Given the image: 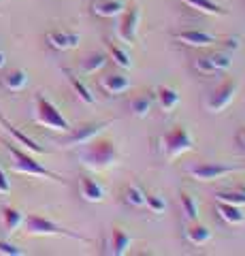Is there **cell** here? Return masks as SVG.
Wrapping results in <instances>:
<instances>
[{
    "label": "cell",
    "instance_id": "obj_31",
    "mask_svg": "<svg viewBox=\"0 0 245 256\" xmlns=\"http://www.w3.org/2000/svg\"><path fill=\"white\" fill-rule=\"evenodd\" d=\"M143 194H145V205H147L149 212H152V214H162L164 212L167 203H164L162 196H158V194H154V192H149L145 188H143Z\"/></svg>",
    "mask_w": 245,
    "mask_h": 256
},
{
    "label": "cell",
    "instance_id": "obj_2",
    "mask_svg": "<svg viewBox=\"0 0 245 256\" xmlns=\"http://www.w3.org/2000/svg\"><path fill=\"white\" fill-rule=\"evenodd\" d=\"M194 137L190 134V130L186 126H175L171 128L169 132H164L160 139L156 141V148H158V154H160L167 162H173L177 160L179 156L188 154V152L194 150Z\"/></svg>",
    "mask_w": 245,
    "mask_h": 256
},
{
    "label": "cell",
    "instance_id": "obj_18",
    "mask_svg": "<svg viewBox=\"0 0 245 256\" xmlns=\"http://www.w3.org/2000/svg\"><path fill=\"white\" fill-rule=\"evenodd\" d=\"M179 2L186 4L188 9L203 13V15H213V18H226L228 15L224 6H220L218 2H213V0H179Z\"/></svg>",
    "mask_w": 245,
    "mask_h": 256
},
{
    "label": "cell",
    "instance_id": "obj_16",
    "mask_svg": "<svg viewBox=\"0 0 245 256\" xmlns=\"http://www.w3.org/2000/svg\"><path fill=\"white\" fill-rule=\"evenodd\" d=\"M154 98L158 102V107L162 109V114H173L179 105V92L173 90L169 86H158L156 92H154Z\"/></svg>",
    "mask_w": 245,
    "mask_h": 256
},
{
    "label": "cell",
    "instance_id": "obj_14",
    "mask_svg": "<svg viewBox=\"0 0 245 256\" xmlns=\"http://www.w3.org/2000/svg\"><path fill=\"white\" fill-rule=\"evenodd\" d=\"M130 246H132V237L126 233L124 228L113 226L111 228V239H109V246H107V254H111V256H124L126 252L130 250Z\"/></svg>",
    "mask_w": 245,
    "mask_h": 256
},
{
    "label": "cell",
    "instance_id": "obj_17",
    "mask_svg": "<svg viewBox=\"0 0 245 256\" xmlns=\"http://www.w3.org/2000/svg\"><path fill=\"white\" fill-rule=\"evenodd\" d=\"M126 4L122 2V0H94L92 2V13L98 15V18H120V15L124 13Z\"/></svg>",
    "mask_w": 245,
    "mask_h": 256
},
{
    "label": "cell",
    "instance_id": "obj_32",
    "mask_svg": "<svg viewBox=\"0 0 245 256\" xmlns=\"http://www.w3.org/2000/svg\"><path fill=\"white\" fill-rule=\"evenodd\" d=\"M0 254L2 256H23L26 252H23L21 248H17V246L4 242V239H0Z\"/></svg>",
    "mask_w": 245,
    "mask_h": 256
},
{
    "label": "cell",
    "instance_id": "obj_34",
    "mask_svg": "<svg viewBox=\"0 0 245 256\" xmlns=\"http://www.w3.org/2000/svg\"><path fill=\"white\" fill-rule=\"evenodd\" d=\"M235 141L241 150H245V126H239V130L235 132Z\"/></svg>",
    "mask_w": 245,
    "mask_h": 256
},
{
    "label": "cell",
    "instance_id": "obj_20",
    "mask_svg": "<svg viewBox=\"0 0 245 256\" xmlns=\"http://www.w3.org/2000/svg\"><path fill=\"white\" fill-rule=\"evenodd\" d=\"M98 86H100V90L107 94H122L130 88V82L122 73H109L100 79Z\"/></svg>",
    "mask_w": 245,
    "mask_h": 256
},
{
    "label": "cell",
    "instance_id": "obj_27",
    "mask_svg": "<svg viewBox=\"0 0 245 256\" xmlns=\"http://www.w3.org/2000/svg\"><path fill=\"white\" fill-rule=\"evenodd\" d=\"M2 84H4V88L9 92H21L23 88H26V84H28V73L26 70H19V68L11 70V73L2 79Z\"/></svg>",
    "mask_w": 245,
    "mask_h": 256
},
{
    "label": "cell",
    "instance_id": "obj_5",
    "mask_svg": "<svg viewBox=\"0 0 245 256\" xmlns=\"http://www.w3.org/2000/svg\"><path fill=\"white\" fill-rule=\"evenodd\" d=\"M34 122L38 126H45L49 130L62 132V134L73 128L68 120L62 116V111L43 94H36V98H34Z\"/></svg>",
    "mask_w": 245,
    "mask_h": 256
},
{
    "label": "cell",
    "instance_id": "obj_33",
    "mask_svg": "<svg viewBox=\"0 0 245 256\" xmlns=\"http://www.w3.org/2000/svg\"><path fill=\"white\" fill-rule=\"evenodd\" d=\"M11 192V182L6 178V173L0 169V194H9Z\"/></svg>",
    "mask_w": 245,
    "mask_h": 256
},
{
    "label": "cell",
    "instance_id": "obj_28",
    "mask_svg": "<svg viewBox=\"0 0 245 256\" xmlns=\"http://www.w3.org/2000/svg\"><path fill=\"white\" fill-rule=\"evenodd\" d=\"M179 205H181V214H184V218L188 222L199 220V205H196V201L188 194V192H181L179 194Z\"/></svg>",
    "mask_w": 245,
    "mask_h": 256
},
{
    "label": "cell",
    "instance_id": "obj_24",
    "mask_svg": "<svg viewBox=\"0 0 245 256\" xmlns=\"http://www.w3.org/2000/svg\"><path fill=\"white\" fill-rule=\"evenodd\" d=\"M23 218H26V216L19 210H15V207H2V224H4L6 235H13L23 224Z\"/></svg>",
    "mask_w": 245,
    "mask_h": 256
},
{
    "label": "cell",
    "instance_id": "obj_3",
    "mask_svg": "<svg viewBox=\"0 0 245 256\" xmlns=\"http://www.w3.org/2000/svg\"><path fill=\"white\" fill-rule=\"evenodd\" d=\"M4 148L6 152L11 154L13 158V171L15 173H21V175H32V178H45V180H51V182H64V178L58 173L49 171L47 166H43L41 162H36V160L28 154V152H23L17 148V143H11V141H4Z\"/></svg>",
    "mask_w": 245,
    "mask_h": 256
},
{
    "label": "cell",
    "instance_id": "obj_11",
    "mask_svg": "<svg viewBox=\"0 0 245 256\" xmlns=\"http://www.w3.org/2000/svg\"><path fill=\"white\" fill-rule=\"evenodd\" d=\"M173 41L199 50V47H209V45L220 43V38L216 34H209V32H203V30H181V32L173 34Z\"/></svg>",
    "mask_w": 245,
    "mask_h": 256
},
{
    "label": "cell",
    "instance_id": "obj_25",
    "mask_svg": "<svg viewBox=\"0 0 245 256\" xmlns=\"http://www.w3.org/2000/svg\"><path fill=\"white\" fill-rule=\"evenodd\" d=\"M105 47H107V54H109V58L113 60L115 66H120L122 70H128L132 66V62H130V56L126 54V50H122L120 45H115L111 41H105Z\"/></svg>",
    "mask_w": 245,
    "mask_h": 256
},
{
    "label": "cell",
    "instance_id": "obj_30",
    "mask_svg": "<svg viewBox=\"0 0 245 256\" xmlns=\"http://www.w3.org/2000/svg\"><path fill=\"white\" fill-rule=\"evenodd\" d=\"M216 201H224L231 205H245V188H237V190H220L216 192Z\"/></svg>",
    "mask_w": 245,
    "mask_h": 256
},
{
    "label": "cell",
    "instance_id": "obj_29",
    "mask_svg": "<svg viewBox=\"0 0 245 256\" xmlns=\"http://www.w3.org/2000/svg\"><path fill=\"white\" fill-rule=\"evenodd\" d=\"M107 66V56L105 54H92L81 62V70L88 75H96L98 70Z\"/></svg>",
    "mask_w": 245,
    "mask_h": 256
},
{
    "label": "cell",
    "instance_id": "obj_10",
    "mask_svg": "<svg viewBox=\"0 0 245 256\" xmlns=\"http://www.w3.org/2000/svg\"><path fill=\"white\" fill-rule=\"evenodd\" d=\"M141 24V6L130 4L126 6L124 13L120 15V24H117V36L122 43H134L137 41V32Z\"/></svg>",
    "mask_w": 245,
    "mask_h": 256
},
{
    "label": "cell",
    "instance_id": "obj_35",
    "mask_svg": "<svg viewBox=\"0 0 245 256\" xmlns=\"http://www.w3.org/2000/svg\"><path fill=\"white\" fill-rule=\"evenodd\" d=\"M4 64H6V56L4 52H0V68H4Z\"/></svg>",
    "mask_w": 245,
    "mask_h": 256
},
{
    "label": "cell",
    "instance_id": "obj_26",
    "mask_svg": "<svg viewBox=\"0 0 245 256\" xmlns=\"http://www.w3.org/2000/svg\"><path fill=\"white\" fill-rule=\"evenodd\" d=\"M124 203L128 207H134V210H141L145 207V194H143V186L139 184H132L124 190Z\"/></svg>",
    "mask_w": 245,
    "mask_h": 256
},
{
    "label": "cell",
    "instance_id": "obj_6",
    "mask_svg": "<svg viewBox=\"0 0 245 256\" xmlns=\"http://www.w3.org/2000/svg\"><path fill=\"white\" fill-rule=\"evenodd\" d=\"M243 171H245V164H222V162H201L186 169L188 178H192L196 182H216V180H224L233 173H243Z\"/></svg>",
    "mask_w": 245,
    "mask_h": 256
},
{
    "label": "cell",
    "instance_id": "obj_12",
    "mask_svg": "<svg viewBox=\"0 0 245 256\" xmlns=\"http://www.w3.org/2000/svg\"><path fill=\"white\" fill-rule=\"evenodd\" d=\"M45 41L51 50L56 52H68V50H75L81 41V36L77 32H70V30H49L45 34Z\"/></svg>",
    "mask_w": 245,
    "mask_h": 256
},
{
    "label": "cell",
    "instance_id": "obj_8",
    "mask_svg": "<svg viewBox=\"0 0 245 256\" xmlns=\"http://www.w3.org/2000/svg\"><path fill=\"white\" fill-rule=\"evenodd\" d=\"M237 92H239V82H237V79H226V82H222L207 96L205 109H207L209 114H222V111L235 100Z\"/></svg>",
    "mask_w": 245,
    "mask_h": 256
},
{
    "label": "cell",
    "instance_id": "obj_13",
    "mask_svg": "<svg viewBox=\"0 0 245 256\" xmlns=\"http://www.w3.org/2000/svg\"><path fill=\"white\" fill-rule=\"evenodd\" d=\"M0 126H2L4 130L11 134V137L15 139V143H17V146L26 148L28 152H32V154H47V150H45V148H41V146H38V143H36L34 139H30L26 132H21L17 126H13V124H11L9 120H6L2 114H0Z\"/></svg>",
    "mask_w": 245,
    "mask_h": 256
},
{
    "label": "cell",
    "instance_id": "obj_22",
    "mask_svg": "<svg viewBox=\"0 0 245 256\" xmlns=\"http://www.w3.org/2000/svg\"><path fill=\"white\" fill-rule=\"evenodd\" d=\"M62 73L66 75L70 88H73V92L77 94V98L81 100V102H85V105H94V94L90 92V88L85 86V84H83L81 79H79V77H77L70 68H62Z\"/></svg>",
    "mask_w": 245,
    "mask_h": 256
},
{
    "label": "cell",
    "instance_id": "obj_19",
    "mask_svg": "<svg viewBox=\"0 0 245 256\" xmlns=\"http://www.w3.org/2000/svg\"><path fill=\"white\" fill-rule=\"evenodd\" d=\"M216 212L218 216L222 218L226 224H231V226H239V224L245 222V214L239 205H231V203H224V201H218L216 203Z\"/></svg>",
    "mask_w": 245,
    "mask_h": 256
},
{
    "label": "cell",
    "instance_id": "obj_1",
    "mask_svg": "<svg viewBox=\"0 0 245 256\" xmlns=\"http://www.w3.org/2000/svg\"><path fill=\"white\" fill-rule=\"evenodd\" d=\"M81 150L77 152V158L79 162H81L85 169L90 171H107L115 166L120 162V148H117V143L113 139H107V137H94L92 141L83 143V146H79Z\"/></svg>",
    "mask_w": 245,
    "mask_h": 256
},
{
    "label": "cell",
    "instance_id": "obj_9",
    "mask_svg": "<svg viewBox=\"0 0 245 256\" xmlns=\"http://www.w3.org/2000/svg\"><path fill=\"white\" fill-rule=\"evenodd\" d=\"M231 56L226 52H213V54H207L203 58L194 60L192 68L196 70L199 75H205V77H211V75H220L224 70L231 68Z\"/></svg>",
    "mask_w": 245,
    "mask_h": 256
},
{
    "label": "cell",
    "instance_id": "obj_7",
    "mask_svg": "<svg viewBox=\"0 0 245 256\" xmlns=\"http://www.w3.org/2000/svg\"><path fill=\"white\" fill-rule=\"evenodd\" d=\"M111 124H113L111 120H105V122L83 124L79 128H70L68 132H64V137L58 141V146H62V148H79V146H83V143L92 141L94 137H98V134H102V130L109 128Z\"/></svg>",
    "mask_w": 245,
    "mask_h": 256
},
{
    "label": "cell",
    "instance_id": "obj_15",
    "mask_svg": "<svg viewBox=\"0 0 245 256\" xmlns=\"http://www.w3.org/2000/svg\"><path fill=\"white\" fill-rule=\"evenodd\" d=\"M79 192H81L83 201H88V203H102L105 201V188H102L96 180L88 178V175L79 178Z\"/></svg>",
    "mask_w": 245,
    "mask_h": 256
},
{
    "label": "cell",
    "instance_id": "obj_4",
    "mask_svg": "<svg viewBox=\"0 0 245 256\" xmlns=\"http://www.w3.org/2000/svg\"><path fill=\"white\" fill-rule=\"evenodd\" d=\"M23 228H26L28 235H38V237H68V239H75V242H81V244H90L88 237H83L81 233H75L70 228H64L56 224L53 220L45 218V216H38V214H28L23 218Z\"/></svg>",
    "mask_w": 245,
    "mask_h": 256
},
{
    "label": "cell",
    "instance_id": "obj_21",
    "mask_svg": "<svg viewBox=\"0 0 245 256\" xmlns=\"http://www.w3.org/2000/svg\"><path fill=\"white\" fill-rule=\"evenodd\" d=\"M154 102H156V98H154L152 92H141V94H137V96H134V98L130 100V114H132L134 118L143 120V118L149 116V111H152Z\"/></svg>",
    "mask_w": 245,
    "mask_h": 256
},
{
    "label": "cell",
    "instance_id": "obj_23",
    "mask_svg": "<svg viewBox=\"0 0 245 256\" xmlns=\"http://www.w3.org/2000/svg\"><path fill=\"white\" fill-rule=\"evenodd\" d=\"M186 239L192 246H205L211 239V230L199 222H190V226L186 228Z\"/></svg>",
    "mask_w": 245,
    "mask_h": 256
}]
</instances>
